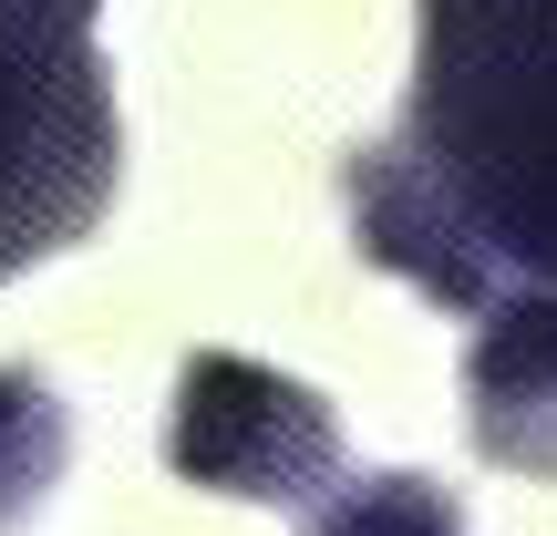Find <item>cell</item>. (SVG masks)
Listing matches in <instances>:
<instances>
[{
  "label": "cell",
  "instance_id": "4",
  "mask_svg": "<svg viewBox=\"0 0 557 536\" xmlns=\"http://www.w3.org/2000/svg\"><path fill=\"white\" fill-rule=\"evenodd\" d=\"M465 434L485 464L557 485V289H506L465 351Z\"/></svg>",
  "mask_w": 557,
  "mask_h": 536
},
{
  "label": "cell",
  "instance_id": "7",
  "mask_svg": "<svg viewBox=\"0 0 557 536\" xmlns=\"http://www.w3.org/2000/svg\"><path fill=\"white\" fill-rule=\"evenodd\" d=\"M32 11H62V21H83V32H94V11H103V0H32Z\"/></svg>",
  "mask_w": 557,
  "mask_h": 536
},
{
  "label": "cell",
  "instance_id": "3",
  "mask_svg": "<svg viewBox=\"0 0 557 536\" xmlns=\"http://www.w3.org/2000/svg\"><path fill=\"white\" fill-rule=\"evenodd\" d=\"M165 464L207 496L248 506H310L341 464V423L310 382L269 372L238 351H197L176 372V413H165Z\"/></svg>",
  "mask_w": 557,
  "mask_h": 536
},
{
  "label": "cell",
  "instance_id": "5",
  "mask_svg": "<svg viewBox=\"0 0 557 536\" xmlns=\"http://www.w3.org/2000/svg\"><path fill=\"white\" fill-rule=\"evenodd\" d=\"M62 454H73V423H62L52 382L0 372V536L21 516H41V496L62 485Z\"/></svg>",
  "mask_w": 557,
  "mask_h": 536
},
{
  "label": "cell",
  "instance_id": "2",
  "mask_svg": "<svg viewBox=\"0 0 557 536\" xmlns=\"http://www.w3.org/2000/svg\"><path fill=\"white\" fill-rule=\"evenodd\" d=\"M124 176L114 73L94 32L32 0H0V278L94 238Z\"/></svg>",
  "mask_w": 557,
  "mask_h": 536
},
{
  "label": "cell",
  "instance_id": "1",
  "mask_svg": "<svg viewBox=\"0 0 557 536\" xmlns=\"http://www.w3.org/2000/svg\"><path fill=\"white\" fill-rule=\"evenodd\" d=\"M351 238L434 310L557 289V0H423L393 145L341 155Z\"/></svg>",
  "mask_w": 557,
  "mask_h": 536
},
{
  "label": "cell",
  "instance_id": "6",
  "mask_svg": "<svg viewBox=\"0 0 557 536\" xmlns=\"http://www.w3.org/2000/svg\"><path fill=\"white\" fill-rule=\"evenodd\" d=\"M310 536H465V506L434 475H361L310 516Z\"/></svg>",
  "mask_w": 557,
  "mask_h": 536
}]
</instances>
